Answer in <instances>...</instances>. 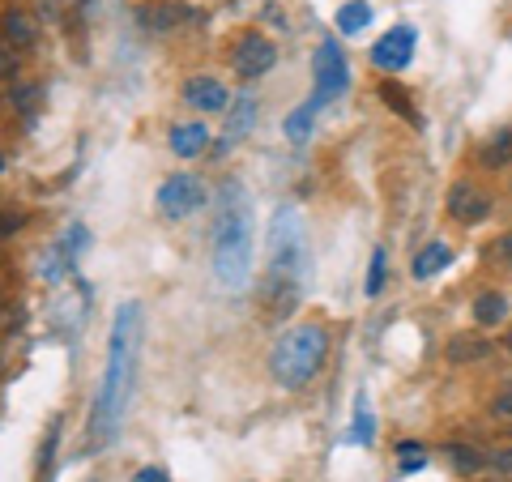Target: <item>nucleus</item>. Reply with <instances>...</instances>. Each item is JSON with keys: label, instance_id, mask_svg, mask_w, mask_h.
<instances>
[{"label": "nucleus", "instance_id": "f3484780", "mask_svg": "<svg viewBox=\"0 0 512 482\" xmlns=\"http://www.w3.org/2000/svg\"><path fill=\"white\" fill-rule=\"evenodd\" d=\"M5 39H9V47H30L35 43V22H30L22 9H9L5 13Z\"/></svg>", "mask_w": 512, "mask_h": 482}, {"label": "nucleus", "instance_id": "dca6fc26", "mask_svg": "<svg viewBox=\"0 0 512 482\" xmlns=\"http://www.w3.org/2000/svg\"><path fill=\"white\" fill-rule=\"evenodd\" d=\"M504 316H508V299L500 291H483L474 299V320L478 325H500Z\"/></svg>", "mask_w": 512, "mask_h": 482}, {"label": "nucleus", "instance_id": "a211bd4d", "mask_svg": "<svg viewBox=\"0 0 512 482\" xmlns=\"http://www.w3.org/2000/svg\"><path fill=\"white\" fill-rule=\"evenodd\" d=\"M367 22H372V5H367V0H350V5L338 9V30L342 35H359Z\"/></svg>", "mask_w": 512, "mask_h": 482}, {"label": "nucleus", "instance_id": "39448f33", "mask_svg": "<svg viewBox=\"0 0 512 482\" xmlns=\"http://www.w3.org/2000/svg\"><path fill=\"white\" fill-rule=\"evenodd\" d=\"M346 86H350V69H346L342 47L338 39H325L316 47V103L320 107L333 103L338 94H346Z\"/></svg>", "mask_w": 512, "mask_h": 482}, {"label": "nucleus", "instance_id": "7ed1b4c3", "mask_svg": "<svg viewBox=\"0 0 512 482\" xmlns=\"http://www.w3.org/2000/svg\"><path fill=\"white\" fill-rule=\"evenodd\" d=\"M214 278L222 291H244L252 278V205L244 184H222L214 227Z\"/></svg>", "mask_w": 512, "mask_h": 482}, {"label": "nucleus", "instance_id": "bb28decb", "mask_svg": "<svg viewBox=\"0 0 512 482\" xmlns=\"http://www.w3.org/2000/svg\"><path fill=\"white\" fill-rule=\"evenodd\" d=\"M56 440H60V423H52V431L43 436V453H39V482H47V465L56 457Z\"/></svg>", "mask_w": 512, "mask_h": 482}, {"label": "nucleus", "instance_id": "2eb2a0df", "mask_svg": "<svg viewBox=\"0 0 512 482\" xmlns=\"http://www.w3.org/2000/svg\"><path fill=\"white\" fill-rule=\"evenodd\" d=\"M448 265H453V252H448L444 244H427L419 256H414V278L427 282L431 273H440V269H448Z\"/></svg>", "mask_w": 512, "mask_h": 482}, {"label": "nucleus", "instance_id": "cd10ccee", "mask_svg": "<svg viewBox=\"0 0 512 482\" xmlns=\"http://www.w3.org/2000/svg\"><path fill=\"white\" fill-rule=\"evenodd\" d=\"M372 436H376V423H372V414L359 406V414H355V440L359 444H372Z\"/></svg>", "mask_w": 512, "mask_h": 482}, {"label": "nucleus", "instance_id": "9b49d317", "mask_svg": "<svg viewBox=\"0 0 512 482\" xmlns=\"http://www.w3.org/2000/svg\"><path fill=\"white\" fill-rule=\"evenodd\" d=\"M252 124H256V99L252 94H239V99H231V107H227V128H222L218 154H227L231 146H239V141L248 137Z\"/></svg>", "mask_w": 512, "mask_h": 482}, {"label": "nucleus", "instance_id": "c85d7f7f", "mask_svg": "<svg viewBox=\"0 0 512 482\" xmlns=\"http://www.w3.org/2000/svg\"><path fill=\"white\" fill-rule=\"evenodd\" d=\"M384 286V252L372 256V273H367V295H376Z\"/></svg>", "mask_w": 512, "mask_h": 482}, {"label": "nucleus", "instance_id": "412c9836", "mask_svg": "<svg viewBox=\"0 0 512 482\" xmlns=\"http://www.w3.org/2000/svg\"><path fill=\"white\" fill-rule=\"evenodd\" d=\"M316 111H320V103L312 99V103H303V107L295 111V116H286V137H291V141H308Z\"/></svg>", "mask_w": 512, "mask_h": 482}, {"label": "nucleus", "instance_id": "4468645a", "mask_svg": "<svg viewBox=\"0 0 512 482\" xmlns=\"http://www.w3.org/2000/svg\"><path fill=\"white\" fill-rule=\"evenodd\" d=\"M205 146H210V128L205 124H175L171 128V150L180 158H197Z\"/></svg>", "mask_w": 512, "mask_h": 482}, {"label": "nucleus", "instance_id": "c756f323", "mask_svg": "<svg viewBox=\"0 0 512 482\" xmlns=\"http://www.w3.org/2000/svg\"><path fill=\"white\" fill-rule=\"evenodd\" d=\"M491 256H495V261H500V265L512 273V231L500 239V244H495V252H491Z\"/></svg>", "mask_w": 512, "mask_h": 482}, {"label": "nucleus", "instance_id": "2f4dec72", "mask_svg": "<svg viewBox=\"0 0 512 482\" xmlns=\"http://www.w3.org/2000/svg\"><path fill=\"white\" fill-rule=\"evenodd\" d=\"M491 465H495L500 474H508V478H512V448H504V453H495V457H491Z\"/></svg>", "mask_w": 512, "mask_h": 482}, {"label": "nucleus", "instance_id": "aec40b11", "mask_svg": "<svg viewBox=\"0 0 512 482\" xmlns=\"http://www.w3.org/2000/svg\"><path fill=\"white\" fill-rule=\"evenodd\" d=\"M483 163L487 167H508L512 163V124L500 128L491 141H487V150H483Z\"/></svg>", "mask_w": 512, "mask_h": 482}, {"label": "nucleus", "instance_id": "f257e3e1", "mask_svg": "<svg viewBox=\"0 0 512 482\" xmlns=\"http://www.w3.org/2000/svg\"><path fill=\"white\" fill-rule=\"evenodd\" d=\"M141 303L128 299L120 303L116 312V325H111V346H107V367H103V384H99V397H94V414H90V453L111 444V436L120 431L124 419V406L133 397V384H137V355H141Z\"/></svg>", "mask_w": 512, "mask_h": 482}, {"label": "nucleus", "instance_id": "f8f14e48", "mask_svg": "<svg viewBox=\"0 0 512 482\" xmlns=\"http://www.w3.org/2000/svg\"><path fill=\"white\" fill-rule=\"evenodd\" d=\"M184 99L201 111H227L231 107L227 86L214 82V77H192V82H184Z\"/></svg>", "mask_w": 512, "mask_h": 482}, {"label": "nucleus", "instance_id": "72a5a7b5", "mask_svg": "<svg viewBox=\"0 0 512 482\" xmlns=\"http://www.w3.org/2000/svg\"><path fill=\"white\" fill-rule=\"evenodd\" d=\"M487 482H512V478H508V474H504V478H487Z\"/></svg>", "mask_w": 512, "mask_h": 482}, {"label": "nucleus", "instance_id": "393cba45", "mask_svg": "<svg viewBox=\"0 0 512 482\" xmlns=\"http://www.w3.org/2000/svg\"><path fill=\"white\" fill-rule=\"evenodd\" d=\"M491 419H495V423H508V427H512V380L504 384L500 393H495V401H491Z\"/></svg>", "mask_w": 512, "mask_h": 482}, {"label": "nucleus", "instance_id": "b1692460", "mask_svg": "<svg viewBox=\"0 0 512 482\" xmlns=\"http://www.w3.org/2000/svg\"><path fill=\"white\" fill-rule=\"evenodd\" d=\"M453 465H457L461 474H478V470L487 465V457H483V453H474L470 444H453Z\"/></svg>", "mask_w": 512, "mask_h": 482}, {"label": "nucleus", "instance_id": "a878e982", "mask_svg": "<svg viewBox=\"0 0 512 482\" xmlns=\"http://www.w3.org/2000/svg\"><path fill=\"white\" fill-rule=\"evenodd\" d=\"M13 103H18V107L26 111V116H35V111H39V103H43V86H39V82L22 86L18 94H13Z\"/></svg>", "mask_w": 512, "mask_h": 482}, {"label": "nucleus", "instance_id": "20e7f679", "mask_svg": "<svg viewBox=\"0 0 512 482\" xmlns=\"http://www.w3.org/2000/svg\"><path fill=\"white\" fill-rule=\"evenodd\" d=\"M329 359V333L325 325H295L286 329L274 350H269V372L282 389H308L320 376V367Z\"/></svg>", "mask_w": 512, "mask_h": 482}, {"label": "nucleus", "instance_id": "423d86ee", "mask_svg": "<svg viewBox=\"0 0 512 482\" xmlns=\"http://www.w3.org/2000/svg\"><path fill=\"white\" fill-rule=\"evenodd\" d=\"M201 205H205V188H201L197 175H171V180L158 188V214L171 218V222L197 214Z\"/></svg>", "mask_w": 512, "mask_h": 482}, {"label": "nucleus", "instance_id": "4be33fe9", "mask_svg": "<svg viewBox=\"0 0 512 482\" xmlns=\"http://www.w3.org/2000/svg\"><path fill=\"white\" fill-rule=\"evenodd\" d=\"M380 99H384V107H393V111H397V116H406L410 124H419V111H414V107H410V94H406L402 86L384 82V86H380Z\"/></svg>", "mask_w": 512, "mask_h": 482}, {"label": "nucleus", "instance_id": "0eeeda50", "mask_svg": "<svg viewBox=\"0 0 512 482\" xmlns=\"http://www.w3.org/2000/svg\"><path fill=\"white\" fill-rule=\"evenodd\" d=\"M274 64H278V47L269 43L265 35H256V30H248V35L235 43V52H231V69L244 77V82H252V77H265Z\"/></svg>", "mask_w": 512, "mask_h": 482}, {"label": "nucleus", "instance_id": "f03ea898", "mask_svg": "<svg viewBox=\"0 0 512 482\" xmlns=\"http://www.w3.org/2000/svg\"><path fill=\"white\" fill-rule=\"evenodd\" d=\"M303 282H308L303 222L291 205H282L274 222H269V261H265V278H261V316L269 325H278V320H286L299 308Z\"/></svg>", "mask_w": 512, "mask_h": 482}, {"label": "nucleus", "instance_id": "7c9ffc66", "mask_svg": "<svg viewBox=\"0 0 512 482\" xmlns=\"http://www.w3.org/2000/svg\"><path fill=\"white\" fill-rule=\"evenodd\" d=\"M133 482H171V478H167V470H163V465H146V470H141Z\"/></svg>", "mask_w": 512, "mask_h": 482}, {"label": "nucleus", "instance_id": "5701e85b", "mask_svg": "<svg viewBox=\"0 0 512 482\" xmlns=\"http://www.w3.org/2000/svg\"><path fill=\"white\" fill-rule=\"evenodd\" d=\"M397 465H402V474L423 470V465H427V448H423V444H414V440H406L402 448H397Z\"/></svg>", "mask_w": 512, "mask_h": 482}, {"label": "nucleus", "instance_id": "6e6552de", "mask_svg": "<svg viewBox=\"0 0 512 482\" xmlns=\"http://www.w3.org/2000/svg\"><path fill=\"white\" fill-rule=\"evenodd\" d=\"M414 43H419V35H414V26H393L389 35H384L376 47H372V60H376V69H406V64L414 60Z\"/></svg>", "mask_w": 512, "mask_h": 482}, {"label": "nucleus", "instance_id": "473e14b6", "mask_svg": "<svg viewBox=\"0 0 512 482\" xmlns=\"http://www.w3.org/2000/svg\"><path fill=\"white\" fill-rule=\"evenodd\" d=\"M504 346H508V350H512V325H508V333H504Z\"/></svg>", "mask_w": 512, "mask_h": 482}, {"label": "nucleus", "instance_id": "ddd939ff", "mask_svg": "<svg viewBox=\"0 0 512 482\" xmlns=\"http://www.w3.org/2000/svg\"><path fill=\"white\" fill-rule=\"evenodd\" d=\"M86 239H90V235H86V227H82V222H73V227L64 231L60 248H56V256H52V269H47L43 278H47V282H52V278H64L60 269H73V265H77V252L86 248Z\"/></svg>", "mask_w": 512, "mask_h": 482}, {"label": "nucleus", "instance_id": "1a4fd4ad", "mask_svg": "<svg viewBox=\"0 0 512 482\" xmlns=\"http://www.w3.org/2000/svg\"><path fill=\"white\" fill-rule=\"evenodd\" d=\"M197 13H192L184 0H158V5L141 9V26L150 30V35H175L180 26H188Z\"/></svg>", "mask_w": 512, "mask_h": 482}, {"label": "nucleus", "instance_id": "6ab92c4d", "mask_svg": "<svg viewBox=\"0 0 512 482\" xmlns=\"http://www.w3.org/2000/svg\"><path fill=\"white\" fill-rule=\"evenodd\" d=\"M483 355H487V342H483V337H474V333H461V337L448 342V359H453V363H474Z\"/></svg>", "mask_w": 512, "mask_h": 482}, {"label": "nucleus", "instance_id": "9d476101", "mask_svg": "<svg viewBox=\"0 0 512 482\" xmlns=\"http://www.w3.org/2000/svg\"><path fill=\"white\" fill-rule=\"evenodd\" d=\"M448 214H453L457 222H466V227H474V222H483L491 214V197L474 184H457L453 192H448Z\"/></svg>", "mask_w": 512, "mask_h": 482}]
</instances>
